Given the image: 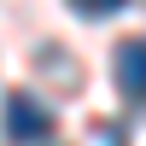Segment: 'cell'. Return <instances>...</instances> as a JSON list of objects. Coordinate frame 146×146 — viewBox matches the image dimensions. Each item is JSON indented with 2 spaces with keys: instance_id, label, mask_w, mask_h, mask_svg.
Segmentation results:
<instances>
[{
  "instance_id": "obj_1",
  "label": "cell",
  "mask_w": 146,
  "mask_h": 146,
  "mask_svg": "<svg viewBox=\"0 0 146 146\" xmlns=\"http://www.w3.org/2000/svg\"><path fill=\"white\" fill-rule=\"evenodd\" d=\"M6 135L12 140H47L53 135V111H47L35 94H6Z\"/></svg>"
},
{
  "instance_id": "obj_2",
  "label": "cell",
  "mask_w": 146,
  "mask_h": 146,
  "mask_svg": "<svg viewBox=\"0 0 146 146\" xmlns=\"http://www.w3.org/2000/svg\"><path fill=\"white\" fill-rule=\"evenodd\" d=\"M111 70H117V94L129 105H146V41H117Z\"/></svg>"
},
{
  "instance_id": "obj_3",
  "label": "cell",
  "mask_w": 146,
  "mask_h": 146,
  "mask_svg": "<svg viewBox=\"0 0 146 146\" xmlns=\"http://www.w3.org/2000/svg\"><path fill=\"white\" fill-rule=\"evenodd\" d=\"M129 0H70V12H82V18H111V12H123Z\"/></svg>"
}]
</instances>
